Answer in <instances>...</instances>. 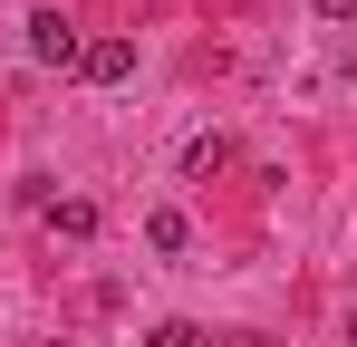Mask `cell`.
Masks as SVG:
<instances>
[{
	"label": "cell",
	"instance_id": "cell-1",
	"mask_svg": "<svg viewBox=\"0 0 357 347\" xmlns=\"http://www.w3.org/2000/svg\"><path fill=\"white\" fill-rule=\"evenodd\" d=\"M29 58H39V68H77V58H87V39L68 29L59 10H39V20H29Z\"/></svg>",
	"mask_w": 357,
	"mask_h": 347
},
{
	"label": "cell",
	"instance_id": "cell-2",
	"mask_svg": "<svg viewBox=\"0 0 357 347\" xmlns=\"http://www.w3.org/2000/svg\"><path fill=\"white\" fill-rule=\"evenodd\" d=\"M77 68H87L97 87H116V77H135V49H126V39H87V58H77Z\"/></svg>",
	"mask_w": 357,
	"mask_h": 347
},
{
	"label": "cell",
	"instance_id": "cell-3",
	"mask_svg": "<svg viewBox=\"0 0 357 347\" xmlns=\"http://www.w3.org/2000/svg\"><path fill=\"white\" fill-rule=\"evenodd\" d=\"M145 241H155V251H183V241H193V222H183L174 203H155V213H145Z\"/></svg>",
	"mask_w": 357,
	"mask_h": 347
},
{
	"label": "cell",
	"instance_id": "cell-4",
	"mask_svg": "<svg viewBox=\"0 0 357 347\" xmlns=\"http://www.w3.org/2000/svg\"><path fill=\"white\" fill-rule=\"evenodd\" d=\"M222 164H232L222 135H193V145H183V174H222Z\"/></svg>",
	"mask_w": 357,
	"mask_h": 347
},
{
	"label": "cell",
	"instance_id": "cell-5",
	"mask_svg": "<svg viewBox=\"0 0 357 347\" xmlns=\"http://www.w3.org/2000/svg\"><path fill=\"white\" fill-rule=\"evenodd\" d=\"M145 347H213V338H203L193 318H155V328H145Z\"/></svg>",
	"mask_w": 357,
	"mask_h": 347
},
{
	"label": "cell",
	"instance_id": "cell-6",
	"mask_svg": "<svg viewBox=\"0 0 357 347\" xmlns=\"http://www.w3.org/2000/svg\"><path fill=\"white\" fill-rule=\"evenodd\" d=\"M319 10H328V20H357V0H319Z\"/></svg>",
	"mask_w": 357,
	"mask_h": 347
}]
</instances>
